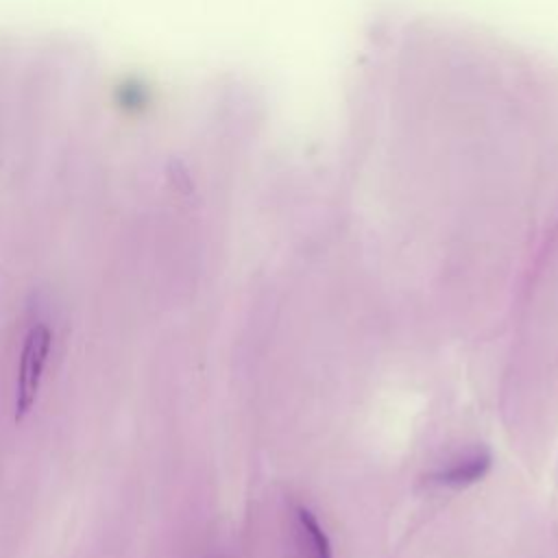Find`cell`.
Wrapping results in <instances>:
<instances>
[{"label": "cell", "mask_w": 558, "mask_h": 558, "mask_svg": "<svg viewBox=\"0 0 558 558\" xmlns=\"http://www.w3.org/2000/svg\"><path fill=\"white\" fill-rule=\"evenodd\" d=\"M52 349V331L48 325L37 323L28 329L20 351L17 377H15V399H13V418L22 423L35 408L44 371Z\"/></svg>", "instance_id": "cell-1"}, {"label": "cell", "mask_w": 558, "mask_h": 558, "mask_svg": "<svg viewBox=\"0 0 558 558\" xmlns=\"http://www.w3.org/2000/svg\"><path fill=\"white\" fill-rule=\"evenodd\" d=\"M490 466H493V453L486 447H475L456 456L445 466H438L432 473H427L425 482L436 488L458 490L484 480Z\"/></svg>", "instance_id": "cell-2"}, {"label": "cell", "mask_w": 558, "mask_h": 558, "mask_svg": "<svg viewBox=\"0 0 558 558\" xmlns=\"http://www.w3.org/2000/svg\"><path fill=\"white\" fill-rule=\"evenodd\" d=\"M290 558H331V545L316 517L303 504L288 510Z\"/></svg>", "instance_id": "cell-3"}]
</instances>
